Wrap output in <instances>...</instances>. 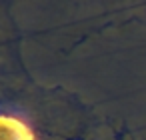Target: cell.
<instances>
[{
	"instance_id": "6da1fadb",
	"label": "cell",
	"mask_w": 146,
	"mask_h": 140,
	"mask_svg": "<svg viewBox=\"0 0 146 140\" xmlns=\"http://www.w3.org/2000/svg\"><path fill=\"white\" fill-rule=\"evenodd\" d=\"M0 140H34L28 116L14 108H0Z\"/></svg>"
}]
</instances>
